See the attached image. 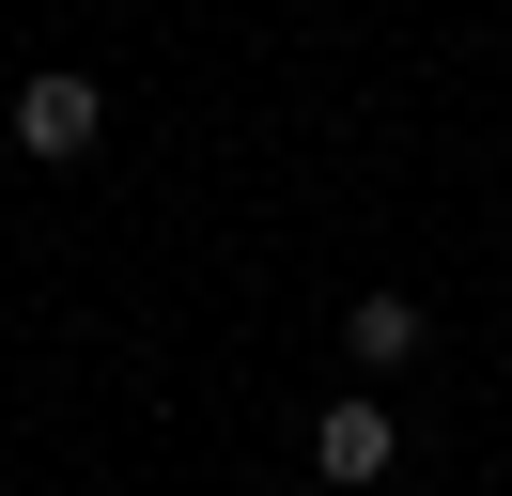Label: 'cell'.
<instances>
[{"label": "cell", "mask_w": 512, "mask_h": 496, "mask_svg": "<svg viewBox=\"0 0 512 496\" xmlns=\"http://www.w3.org/2000/svg\"><path fill=\"white\" fill-rule=\"evenodd\" d=\"M0 140H16V155H47V171H78V155L109 140V93L78 78V62H32V78H16V109H0Z\"/></svg>", "instance_id": "1"}, {"label": "cell", "mask_w": 512, "mask_h": 496, "mask_svg": "<svg viewBox=\"0 0 512 496\" xmlns=\"http://www.w3.org/2000/svg\"><path fill=\"white\" fill-rule=\"evenodd\" d=\"M388 465H404V434H388V403H373V388L311 403V481H326V496H373Z\"/></svg>", "instance_id": "2"}, {"label": "cell", "mask_w": 512, "mask_h": 496, "mask_svg": "<svg viewBox=\"0 0 512 496\" xmlns=\"http://www.w3.org/2000/svg\"><path fill=\"white\" fill-rule=\"evenodd\" d=\"M342 357H357V372H404V357H419V295H357V310H342Z\"/></svg>", "instance_id": "3"}]
</instances>
